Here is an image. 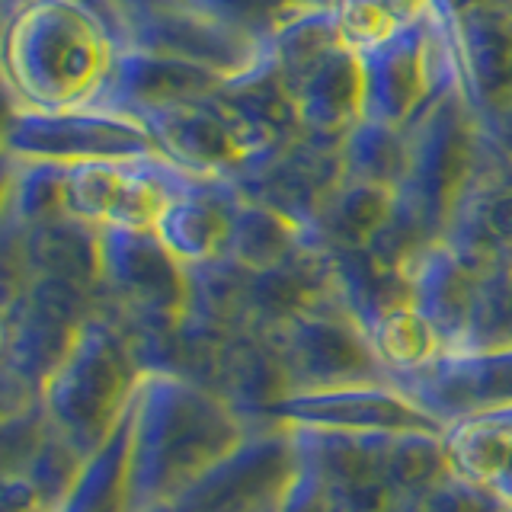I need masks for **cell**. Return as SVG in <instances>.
I'll return each instance as SVG.
<instances>
[{
	"label": "cell",
	"mask_w": 512,
	"mask_h": 512,
	"mask_svg": "<svg viewBox=\"0 0 512 512\" xmlns=\"http://www.w3.org/2000/svg\"><path fill=\"white\" fill-rule=\"evenodd\" d=\"M250 436L247 420L212 388L173 372H144L132 413L125 512H157Z\"/></svg>",
	"instance_id": "obj_1"
},
{
	"label": "cell",
	"mask_w": 512,
	"mask_h": 512,
	"mask_svg": "<svg viewBox=\"0 0 512 512\" xmlns=\"http://www.w3.org/2000/svg\"><path fill=\"white\" fill-rule=\"evenodd\" d=\"M125 39L90 0H20L4 29V68L23 109H103Z\"/></svg>",
	"instance_id": "obj_2"
},
{
	"label": "cell",
	"mask_w": 512,
	"mask_h": 512,
	"mask_svg": "<svg viewBox=\"0 0 512 512\" xmlns=\"http://www.w3.org/2000/svg\"><path fill=\"white\" fill-rule=\"evenodd\" d=\"M141 375L132 340L109 320L90 317L42 391L48 429L87 461L132 410Z\"/></svg>",
	"instance_id": "obj_3"
},
{
	"label": "cell",
	"mask_w": 512,
	"mask_h": 512,
	"mask_svg": "<svg viewBox=\"0 0 512 512\" xmlns=\"http://www.w3.org/2000/svg\"><path fill=\"white\" fill-rule=\"evenodd\" d=\"M269 52L304 132L343 141L362 122V61L340 42L324 4L282 20Z\"/></svg>",
	"instance_id": "obj_4"
},
{
	"label": "cell",
	"mask_w": 512,
	"mask_h": 512,
	"mask_svg": "<svg viewBox=\"0 0 512 512\" xmlns=\"http://www.w3.org/2000/svg\"><path fill=\"white\" fill-rule=\"evenodd\" d=\"M138 122L176 167L205 180L247 183L285 151L276 135L253 125L228 100L224 87L202 100L144 112Z\"/></svg>",
	"instance_id": "obj_5"
},
{
	"label": "cell",
	"mask_w": 512,
	"mask_h": 512,
	"mask_svg": "<svg viewBox=\"0 0 512 512\" xmlns=\"http://www.w3.org/2000/svg\"><path fill=\"white\" fill-rule=\"evenodd\" d=\"M461 103V90L448 93L407 132L410 160L397 189V208L426 244L448 234L471 196L474 135Z\"/></svg>",
	"instance_id": "obj_6"
},
{
	"label": "cell",
	"mask_w": 512,
	"mask_h": 512,
	"mask_svg": "<svg viewBox=\"0 0 512 512\" xmlns=\"http://www.w3.org/2000/svg\"><path fill=\"white\" fill-rule=\"evenodd\" d=\"M7 154L26 164L58 167L167 157L138 119L112 109H13L7 122Z\"/></svg>",
	"instance_id": "obj_7"
},
{
	"label": "cell",
	"mask_w": 512,
	"mask_h": 512,
	"mask_svg": "<svg viewBox=\"0 0 512 512\" xmlns=\"http://www.w3.org/2000/svg\"><path fill=\"white\" fill-rule=\"evenodd\" d=\"M301 468L292 429L260 432L247 436L180 500L157 512H279L292 496Z\"/></svg>",
	"instance_id": "obj_8"
},
{
	"label": "cell",
	"mask_w": 512,
	"mask_h": 512,
	"mask_svg": "<svg viewBox=\"0 0 512 512\" xmlns=\"http://www.w3.org/2000/svg\"><path fill=\"white\" fill-rule=\"evenodd\" d=\"M87 320V288L61 279H32L29 288L7 301V375L42 394Z\"/></svg>",
	"instance_id": "obj_9"
},
{
	"label": "cell",
	"mask_w": 512,
	"mask_h": 512,
	"mask_svg": "<svg viewBox=\"0 0 512 512\" xmlns=\"http://www.w3.org/2000/svg\"><path fill=\"white\" fill-rule=\"evenodd\" d=\"M269 336L282 349L295 391L388 381V368L381 365L372 340L340 298L295 317Z\"/></svg>",
	"instance_id": "obj_10"
},
{
	"label": "cell",
	"mask_w": 512,
	"mask_h": 512,
	"mask_svg": "<svg viewBox=\"0 0 512 512\" xmlns=\"http://www.w3.org/2000/svg\"><path fill=\"white\" fill-rule=\"evenodd\" d=\"M266 416L285 426L340 429V432H381V436H445L448 426L423 404L391 381L343 384V388L295 391L279 400Z\"/></svg>",
	"instance_id": "obj_11"
},
{
	"label": "cell",
	"mask_w": 512,
	"mask_h": 512,
	"mask_svg": "<svg viewBox=\"0 0 512 512\" xmlns=\"http://www.w3.org/2000/svg\"><path fill=\"white\" fill-rule=\"evenodd\" d=\"M103 285L116 295L144 330H164L180 324L189 301L186 269L160 244L154 228H103L100 231Z\"/></svg>",
	"instance_id": "obj_12"
},
{
	"label": "cell",
	"mask_w": 512,
	"mask_h": 512,
	"mask_svg": "<svg viewBox=\"0 0 512 512\" xmlns=\"http://www.w3.org/2000/svg\"><path fill=\"white\" fill-rule=\"evenodd\" d=\"M285 426V423H282ZM304 468L314 474L336 512H391L397 493L388 480L394 436L288 426Z\"/></svg>",
	"instance_id": "obj_13"
},
{
	"label": "cell",
	"mask_w": 512,
	"mask_h": 512,
	"mask_svg": "<svg viewBox=\"0 0 512 512\" xmlns=\"http://www.w3.org/2000/svg\"><path fill=\"white\" fill-rule=\"evenodd\" d=\"M388 381L439 416L445 426L503 413L512 410V346L452 352L423 372L391 375Z\"/></svg>",
	"instance_id": "obj_14"
},
{
	"label": "cell",
	"mask_w": 512,
	"mask_h": 512,
	"mask_svg": "<svg viewBox=\"0 0 512 512\" xmlns=\"http://www.w3.org/2000/svg\"><path fill=\"white\" fill-rule=\"evenodd\" d=\"M404 272L410 282V301L439 333L445 356L468 352L480 288L487 279L484 272L474 269L448 240L423 247Z\"/></svg>",
	"instance_id": "obj_15"
},
{
	"label": "cell",
	"mask_w": 512,
	"mask_h": 512,
	"mask_svg": "<svg viewBox=\"0 0 512 512\" xmlns=\"http://www.w3.org/2000/svg\"><path fill=\"white\" fill-rule=\"evenodd\" d=\"M234 183L196 176L180 196H173L160 212L154 234L183 269H199L228 260L234 215L240 208Z\"/></svg>",
	"instance_id": "obj_16"
},
{
	"label": "cell",
	"mask_w": 512,
	"mask_h": 512,
	"mask_svg": "<svg viewBox=\"0 0 512 512\" xmlns=\"http://www.w3.org/2000/svg\"><path fill=\"white\" fill-rule=\"evenodd\" d=\"M212 391L247 420L250 413L266 416L279 400L295 394V381L269 333L240 330L218 349Z\"/></svg>",
	"instance_id": "obj_17"
},
{
	"label": "cell",
	"mask_w": 512,
	"mask_h": 512,
	"mask_svg": "<svg viewBox=\"0 0 512 512\" xmlns=\"http://www.w3.org/2000/svg\"><path fill=\"white\" fill-rule=\"evenodd\" d=\"M445 452L455 477L512 506V413H487L448 426Z\"/></svg>",
	"instance_id": "obj_18"
},
{
	"label": "cell",
	"mask_w": 512,
	"mask_h": 512,
	"mask_svg": "<svg viewBox=\"0 0 512 512\" xmlns=\"http://www.w3.org/2000/svg\"><path fill=\"white\" fill-rule=\"evenodd\" d=\"M308 247H324L320 237L301 221L263 202L244 199L234 215V231L228 244V260L244 272H266L288 263Z\"/></svg>",
	"instance_id": "obj_19"
},
{
	"label": "cell",
	"mask_w": 512,
	"mask_h": 512,
	"mask_svg": "<svg viewBox=\"0 0 512 512\" xmlns=\"http://www.w3.org/2000/svg\"><path fill=\"white\" fill-rule=\"evenodd\" d=\"M23 260L36 279H61L80 288L103 282L100 231L77 218H58L39 228H26Z\"/></svg>",
	"instance_id": "obj_20"
},
{
	"label": "cell",
	"mask_w": 512,
	"mask_h": 512,
	"mask_svg": "<svg viewBox=\"0 0 512 512\" xmlns=\"http://www.w3.org/2000/svg\"><path fill=\"white\" fill-rule=\"evenodd\" d=\"M394 215L397 189L343 176L317 218V237L327 250H368Z\"/></svg>",
	"instance_id": "obj_21"
},
{
	"label": "cell",
	"mask_w": 512,
	"mask_h": 512,
	"mask_svg": "<svg viewBox=\"0 0 512 512\" xmlns=\"http://www.w3.org/2000/svg\"><path fill=\"white\" fill-rule=\"evenodd\" d=\"M132 410L112 429L103 448L80 464L68 493L61 496L52 512H125V480H128V455H132Z\"/></svg>",
	"instance_id": "obj_22"
},
{
	"label": "cell",
	"mask_w": 512,
	"mask_h": 512,
	"mask_svg": "<svg viewBox=\"0 0 512 512\" xmlns=\"http://www.w3.org/2000/svg\"><path fill=\"white\" fill-rule=\"evenodd\" d=\"M365 336L372 340L381 365L388 368V378L423 372V368H429L432 362H439L445 356L439 333L432 330V324L420 311H416L413 301L388 308L365 330Z\"/></svg>",
	"instance_id": "obj_23"
},
{
	"label": "cell",
	"mask_w": 512,
	"mask_h": 512,
	"mask_svg": "<svg viewBox=\"0 0 512 512\" xmlns=\"http://www.w3.org/2000/svg\"><path fill=\"white\" fill-rule=\"evenodd\" d=\"M429 0H324L336 36L352 55H368L391 42L426 10Z\"/></svg>",
	"instance_id": "obj_24"
},
{
	"label": "cell",
	"mask_w": 512,
	"mask_h": 512,
	"mask_svg": "<svg viewBox=\"0 0 512 512\" xmlns=\"http://www.w3.org/2000/svg\"><path fill=\"white\" fill-rule=\"evenodd\" d=\"M340 157L346 180L400 189L407 176L410 138L407 132H394V128H384L375 122H359L340 141Z\"/></svg>",
	"instance_id": "obj_25"
},
{
	"label": "cell",
	"mask_w": 512,
	"mask_h": 512,
	"mask_svg": "<svg viewBox=\"0 0 512 512\" xmlns=\"http://www.w3.org/2000/svg\"><path fill=\"white\" fill-rule=\"evenodd\" d=\"M13 215L23 221V228H39L48 221L71 218L68 167L20 160V176L13 180Z\"/></svg>",
	"instance_id": "obj_26"
},
{
	"label": "cell",
	"mask_w": 512,
	"mask_h": 512,
	"mask_svg": "<svg viewBox=\"0 0 512 512\" xmlns=\"http://www.w3.org/2000/svg\"><path fill=\"white\" fill-rule=\"evenodd\" d=\"M391 512H512V506L452 474L436 487L397 500Z\"/></svg>",
	"instance_id": "obj_27"
},
{
	"label": "cell",
	"mask_w": 512,
	"mask_h": 512,
	"mask_svg": "<svg viewBox=\"0 0 512 512\" xmlns=\"http://www.w3.org/2000/svg\"><path fill=\"white\" fill-rule=\"evenodd\" d=\"M112 10L132 13L141 7H176V10H199V13H212V16H224V20H237V10L244 7V0H109Z\"/></svg>",
	"instance_id": "obj_28"
},
{
	"label": "cell",
	"mask_w": 512,
	"mask_h": 512,
	"mask_svg": "<svg viewBox=\"0 0 512 512\" xmlns=\"http://www.w3.org/2000/svg\"><path fill=\"white\" fill-rule=\"evenodd\" d=\"M503 269H506V272H509V276H512V263H509V266H503Z\"/></svg>",
	"instance_id": "obj_29"
}]
</instances>
